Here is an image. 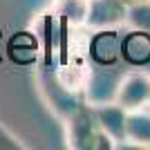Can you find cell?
I'll return each instance as SVG.
<instances>
[{"label":"cell","instance_id":"6da1fadb","mask_svg":"<svg viewBox=\"0 0 150 150\" xmlns=\"http://www.w3.org/2000/svg\"><path fill=\"white\" fill-rule=\"evenodd\" d=\"M65 141L67 148L74 150H112L117 148L108 132L101 130L99 121L94 117V108L83 103L74 114L65 119Z\"/></svg>","mask_w":150,"mask_h":150},{"label":"cell","instance_id":"7a4b0ae2","mask_svg":"<svg viewBox=\"0 0 150 150\" xmlns=\"http://www.w3.org/2000/svg\"><path fill=\"white\" fill-rule=\"evenodd\" d=\"M36 83H38V92H40L43 101L50 105V110L56 114L58 119L65 121L69 114H74L76 110L83 105L81 96L65 88V85L56 79L54 67H50V65H45V67L38 72Z\"/></svg>","mask_w":150,"mask_h":150},{"label":"cell","instance_id":"3957f363","mask_svg":"<svg viewBox=\"0 0 150 150\" xmlns=\"http://www.w3.org/2000/svg\"><path fill=\"white\" fill-rule=\"evenodd\" d=\"M123 79L121 72L114 69V65H92L85 81V103L88 105H103V103H112L117 99V90Z\"/></svg>","mask_w":150,"mask_h":150},{"label":"cell","instance_id":"277c9868","mask_svg":"<svg viewBox=\"0 0 150 150\" xmlns=\"http://www.w3.org/2000/svg\"><path fill=\"white\" fill-rule=\"evenodd\" d=\"M85 58L94 65H114L121 58V36L117 34V29H92V34H88Z\"/></svg>","mask_w":150,"mask_h":150},{"label":"cell","instance_id":"5b68a950","mask_svg":"<svg viewBox=\"0 0 150 150\" xmlns=\"http://www.w3.org/2000/svg\"><path fill=\"white\" fill-rule=\"evenodd\" d=\"M114 101L123 108L125 112L148 105L150 103V76L144 74V72H128V74H123Z\"/></svg>","mask_w":150,"mask_h":150},{"label":"cell","instance_id":"8992f818","mask_svg":"<svg viewBox=\"0 0 150 150\" xmlns=\"http://www.w3.org/2000/svg\"><path fill=\"white\" fill-rule=\"evenodd\" d=\"M128 2L125 0H90V13H88V29H105L117 27L125 23L128 16Z\"/></svg>","mask_w":150,"mask_h":150},{"label":"cell","instance_id":"52a82bcc","mask_svg":"<svg viewBox=\"0 0 150 150\" xmlns=\"http://www.w3.org/2000/svg\"><path fill=\"white\" fill-rule=\"evenodd\" d=\"M40 40L31 31H16L9 40H7V56L11 58L16 65H34L40 58Z\"/></svg>","mask_w":150,"mask_h":150},{"label":"cell","instance_id":"ba28073f","mask_svg":"<svg viewBox=\"0 0 150 150\" xmlns=\"http://www.w3.org/2000/svg\"><path fill=\"white\" fill-rule=\"evenodd\" d=\"M121 58L132 67H144L150 63V31L132 27L121 36Z\"/></svg>","mask_w":150,"mask_h":150},{"label":"cell","instance_id":"9c48e42d","mask_svg":"<svg viewBox=\"0 0 150 150\" xmlns=\"http://www.w3.org/2000/svg\"><path fill=\"white\" fill-rule=\"evenodd\" d=\"M92 108H94V117L99 121L101 130L108 132L117 144L125 141V117H128V112L123 108L117 101L103 103V105H92Z\"/></svg>","mask_w":150,"mask_h":150},{"label":"cell","instance_id":"30bf717a","mask_svg":"<svg viewBox=\"0 0 150 150\" xmlns=\"http://www.w3.org/2000/svg\"><path fill=\"white\" fill-rule=\"evenodd\" d=\"M63 27L67 29H79L88 25V13H90V0H52L50 9Z\"/></svg>","mask_w":150,"mask_h":150},{"label":"cell","instance_id":"8fae6325","mask_svg":"<svg viewBox=\"0 0 150 150\" xmlns=\"http://www.w3.org/2000/svg\"><path fill=\"white\" fill-rule=\"evenodd\" d=\"M125 141L134 148H150V103L125 117Z\"/></svg>","mask_w":150,"mask_h":150},{"label":"cell","instance_id":"7c38bea8","mask_svg":"<svg viewBox=\"0 0 150 150\" xmlns=\"http://www.w3.org/2000/svg\"><path fill=\"white\" fill-rule=\"evenodd\" d=\"M54 72H56V79L67 90L81 94L83 88H85V81H88V74H90V65L81 58L72 56V58H63V63Z\"/></svg>","mask_w":150,"mask_h":150},{"label":"cell","instance_id":"4fadbf2b","mask_svg":"<svg viewBox=\"0 0 150 150\" xmlns=\"http://www.w3.org/2000/svg\"><path fill=\"white\" fill-rule=\"evenodd\" d=\"M125 23L130 27H134V29L150 31V0H146V2H134V5L128 7Z\"/></svg>","mask_w":150,"mask_h":150},{"label":"cell","instance_id":"5bb4252c","mask_svg":"<svg viewBox=\"0 0 150 150\" xmlns=\"http://www.w3.org/2000/svg\"><path fill=\"white\" fill-rule=\"evenodd\" d=\"M23 148H25V144L0 123V150H23Z\"/></svg>","mask_w":150,"mask_h":150},{"label":"cell","instance_id":"9a60e30c","mask_svg":"<svg viewBox=\"0 0 150 150\" xmlns=\"http://www.w3.org/2000/svg\"><path fill=\"white\" fill-rule=\"evenodd\" d=\"M7 56V40H5V36H2V31H0V61Z\"/></svg>","mask_w":150,"mask_h":150},{"label":"cell","instance_id":"2e32d148","mask_svg":"<svg viewBox=\"0 0 150 150\" xmlns=\"http://www.w3.org/2000/svg\"><path fill=\"white\" fill-rule=\"evenodd\" d=\"M128 5H134V2H146V0H125Z\"/></svg>","mask_w":150,"mask_h":150}]
</instances>
